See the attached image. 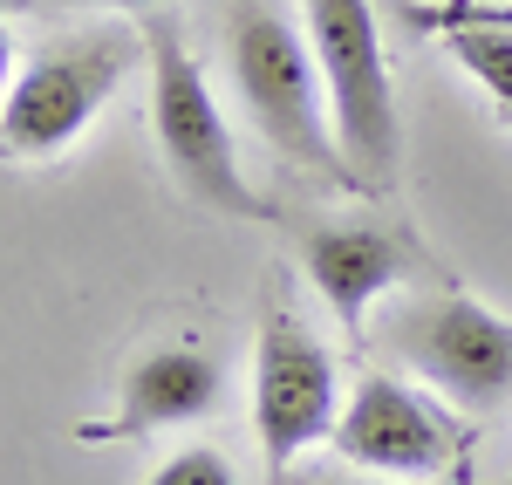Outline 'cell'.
Wrapping results in <instances>:
<instances>
[{"instance_id":"obj_12","label":"cell","mask_w":512,"mask_h":485,"mask_svg":"<svg viewBox=\"0 0 512 485\" xmlns=\"http://www.w3.org/2000/svg\"><path fill=\"white\" fill-rule=\"evenodd\" d=\"M144 485H246V479H239V465L226 458V451L185 445V451H171V458H164Z\"/></svg>"},{"instance_id":"obj_5","label":"cell","mask_w":512,"mask_h":485,"mask_svg":"<svg viewBox=\"0 0 512 485\" xmlns=\"http://www.w3.org/2000/svg\"><path fill=\"white\" fill-rule=\"evenodd\" d=\"M342 404L349 397H342L328 342L294 308H267L253 335V438H260L267 479L280 485L315 445H328Z\"/></svg>"},{"instance_id":"obj_14","label":"cell","mask_w":512,"mask_h":485,"mask_svg":"<svg viewBox=\"0 0 512 485\" xmlns=\"http://www.w3.org/2000/svg\"><path fill=\"white\" fill-rule=\"evenodd\" d=\"M96 7H123V14H158V7H171V0H96Z\"/></svg>"},{"instance_id":"obj_11","label":"cell","mask_w":512,"mask_h":485,"mask_svg":"<svg viewBox=\"0 0 512 485\" xmlns=\"http://www.w3.org/2000/svg\"><path fill=\"white\" fill-rule=\"evenodd\" d=\"M403 21L417 35L444 28H512V0H403Z\"/></svg>"},{"instance_id":"obj_7","label":"cell","mask_w":512,"mask_h":485,"mask_svg":"<svg viewBox=\"0 0 512 485\" xmlns=\"http://www.w3.org/2000/svg\"><path fill=\"white\" fill-rule=\"evenodd\" d=\"M328 445H335V458H349L355 472L431 485L444 472H458V458L472 451V438L424 390H410L396 376H355V390H349V404H342V417H335V438Z\"/></svg>"},{"instance_id":"obj_2","label":"cell","mask_w":512,"mask_h":485,"mask_svg":"<svg viewBox=\"0 0 512 485\" xmlns=\"http://www.w3.org/2000/svg\"><path fill=\"white\" fill-rule=\"evenodd\" d=\"M144 76H151V137H158V158L171 171V185L192 205L219 212V219H253V226H274L280 212L239 171L233 151V123L219 110L212 82L198 69V55L185 48V35L151 14L144 21Z\"/></svg>"},{"instance_id":"obj_3","label":"cell","mask_w":512,"mask_h":485,"mask_svg":"<svg viewBox=\"0 0 512 485\" xmlns=\"http://www.w3.org/2000/svg\"><path fill=\"white\" fill-rule=\"evenodd\" d=\"M301 28L315 48L328 123L362 192H390L403 164V123H396V82L376 28V0H301Z\"/></svg>"},{"instance_id":"obj_9","label":"cell","mask_w":512,"mask_h":485,"mask_svg":"<svg viewBox=\"0 0 512 485\" xmlns=\"http://www.w3.org/2000/svg\"><path fill=\"white\" fill-rule=\"evenodd\" d=\"M226 397V369L212 363L192 342H164L151 356H137L130 376H123V397L110 424H82L89 445L103 438H151V431H178V424H198L212 417Z\"/></svg>"},{"instance_id":"obj_6","label":"cell","mask_w":512,"mask_h":485,"mask_svg":"<svg viewBox=\"0 0 512 485\" xmlns=\"http://www.w3.org/2000/svg\"><path fill=\"white\" fill-rule=\"evenodd\" d=\"M383 335H390L396 356L451 404L499 410L512 397V315L485 308L465 287L403 301L383 322Z\"/></svg>"},{"instance_id":"obj_4","label":"cell","mask_w":512,"mask_h":485,"mask_svg":"<svg viewBox=\"0 0 512 485\" xmlns=\"http://www.w3.org/2000/svg\"><path fill=\"white\" fill-rule=\"evenodd\" d=\"M137 48L144 41H130L123 28H76L62 41H41L14 69V89L0 103V158L35 164L69 151L96 123V110L123 89V76L144 62Z\"/></svg>"},{"instance_id":"obj_16","label":"cell","mask_w":512,"mask_h":485,"mask_svg":"<svg viewBox=\"0 0 512 485\" xmlns=\"http://www.w3.org/2000/svg\"><path fill=\"white\" fill-rule=\"evenodd\" d=\"M506 485H512V479H506Z\"/></svg>"},{"instance_id":"obj_13","label":"cell","mask_w":512,"mask_h":485,"mask_svg":"<svg viewBox=\"0 0 512 485\" xmlns=\"http://www.w3.org/2000/svg\"><path fill=\"white\" fill-rule=\"evenodd\" d=\"M14 89V35H7V7H0V103Z\"/></svg>"},{"instance_id":"obj_1","label":"cell","mask_w":512,"mask_h":485,"mask_svg":"<svg viewBox=\"0 0 512 485\" xmlns=\"http://www.w3.org/2000/svg\"><path fill=\"white\" fill-rule=\"evenodd\" d=\"M226 62H233V96L253 117V130L274 144L294 171H308L335 192H362V178L349 171L335 123H328V96H321V69L308 28H294L267 0H239L233 28H226Z\"/></svg>"},{"instance_id":"obj_15","label":"cell","mask_w":512,"mask_h":485,"mask_svg":"<svg viewBox=\"0 0 512 485\" xmlns=\"http://www.w3.org/2000/svg\"><path fill=\"white\" fill-rule=\"evenodd\" d=\"M335 485H410V479H376V472H362V479H335Z\"/></svg>"},{"instance_id":"obj_8","label":"cell","mask_w":512,"mask_h":485,"mask_svg":"<svg viewBox=\"0 0 512 485\" xmlns=\"http://www.w3.org/2000/svg\"><path fill=\"white\" fill-rule=\"evenodd\" d=\"M301 274L328 301V315L362 335L369 308L417 274V246L390 233V226H362V219H335V226H308L301 233Z\"/></svg>"},{"instance_id":"obj_10","label":"cell","mask_w":512,"mask_h":485,"mask_svg":"<svg viewBox=\"0 0 512 485\" xmlns=\"http://www.w3.org/2000/svg\"><path fill=\"white\" fill-rule=\"evenodd\" d=\"M444 55L492 96V110L512 123V28H444Z\"/></svg>"}]
</instances>
